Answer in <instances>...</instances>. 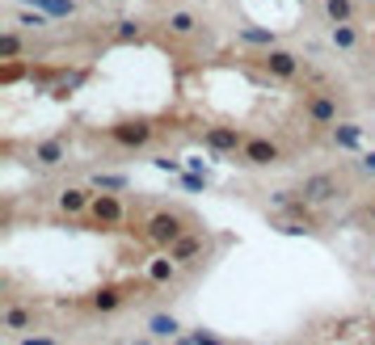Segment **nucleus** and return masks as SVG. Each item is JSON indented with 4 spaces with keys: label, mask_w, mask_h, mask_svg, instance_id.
<instances>
[{
    "label": "nucleus",
    "mask_w": 375,
    "mask_h": 345,
    "mask_svg": "<svg viewBox=\"0 0 375 345\" xmlns=\"http://www.w3.org/2000/svg\"><path fill=\"white\" fill-rule=\"evenodd\" d=\"M165 253H169L182 270H190V266H198V261L207 257V232H186V236H182L173 249H165Z\"/></svg>",
    "instance_id": "9"
},
{
    "label": "nucleus",
    "mask_w": 375,
    "mask_h": 345,
    "mask_svg": "<svg viewBox=\"0 0 375 345\" xmlns=\"http://www.w3.org/2000/svg\"><path fill=\"white\" fill-rule=\"evenodd\" d=\"M89 185H93L97 194H122V190H131V177H127V173H93Z\"/></svg>",
    "instance_id": "18"
},
{
    "label": "nucleus",
    "mask_w": 375,
    "mask_h": 345,
    "mask_svg": "<svg viewBox=\"0 0 375 345\" xmlns=\"http://www.w3.org/2000/svg\"><path fill=\"white\" fill-rule=\"evenodd\" d=\"M165 34L169 38H190V34H198V17L190 8H177V13L165 17Z\"/></svg>",
    "instance_id": "12"
},
{
    "label": "nucleus",
    "mask_w": 375,
    "mask_h": 345,
    "mask_svg": "<svg viewBox=\"0 0 375 345\" xmlns=\"http://www.w3.org/2000/svg\"><path fill=\"white\" fill-rule=\"evenodd\" d=\"M114 42H118V46H139V42H144V25H139L135 17L114 21Z\"/></svg>",
    "instance_id": "20"
},
{
    "label": "nucleus",
    "mask_w": 375,
    "mask_h": 345,
    "mask_svg": "<svg viewBox=\"0 0 375 345\" xmlns=\"http://www.w3.org/2000/svg\"><path fill=\"white\" fill-rule=\"evenodd\" d=\"M304 118L312 126H338L342 122V101L338 93H308L304 97Z\"/></svg>",
    "instance_id": "2"
},
{
    "label": "nucleus",
    "mask_w": 375,
    "mask_h": 345,
    "mask_svg": "<svg viewBox=\"0 0 375 345\" xmlns=\"http://www.w3.org/2000/svg\"><path fill=\"white\" fill-rule=\"evenodd\" d=\"M0 325H4L13 337H21V333H30V329H34V312H30V308H21V304H8V308H4V316H0Z\"/></svg>",
    "instance_id": "13"
},
{
    "label": "nucleus",
    "mask_w": 375,
    "mask_h": 345,
    "mask_svg": "<svg viewBox=\"0 0 375 345\" xmlns=\"http://www.w3.org/2000/svg\"><path fill=\"white\" fill-rule=\"evenodd\" d=\"M152 164H156V169H169V173H186V169H182V164H177V160H169V156H156V160H152Z\"/></svg>",
    "instance_id": "29"
},
{
    "label": "nucleus",
    "mask_w": 375,
    "mask_h": 345,
    "mask_svg": "<svg viewBox=\"0 0 375 345\" xmlns=\"http://www.w3.org/2000/svg\"><path fill=\"white\" fill-rule=\"evenodd\" d=\"M236 38H241L245 46H262V51L279 46V34H274V30H262V25H241V30H236Z\"/></svg>",
    "instance_id": "16"
},
{
    "label": "nucleus",
    "mask_w": 375,
    "mask_h": 345,
    "mask_svg": "<svg viewBox=\"0 0 375 345\" xmlns=\"http://www.w3.org/2000/svg\"><path fill=\"white\" fill-rule=\"evenodd\" d=\"M122 215H127V207H122L118 194H97L84 219H89L93 228H114V223H122Z\"/></svg>",
    "instance_id": "8"
},
{
    "label": "nucleus",
    "mask_w": 375,
    "mask_h": 345,
    "mask_svg": "<svg viewBox=\"0 0 375 345\" xmlns=\"http://www.w3.org/2000/svg\"><path fill=\"white\" fill-rule=\"evenodd\" d=\"M21 55V38H17V30H4L0 34V59H17Z\"/></svg>",
    "instance_id": "25"
},
{
    "label": "nucleus",
    "mask_w": 375,
    "mask_h": 345,
    "mask_svg": "<svg viewBox=\"0 0 375 345\" xmlns=\"http://www.w3.org/2000/svg\"><path fill=\"white\" fill-rule=\"evenodd\" d=\"M190 232V215L186 211H152L148 219H144V236H148V245H156V249H173L182 236Z\"/></svg>",
    "instance_id": "1"
},
{
    "label": "nucleus",
    "mask_w": 375,
    "mask_h": 345,
    "mask_svg": "<svg viewBox=\"0 0 375 345\" xmlns=\"http://www.w3.org/2000/svg\"><path fill=\"white\" fill-rule=\"evenodd\" d=\"M236 160H241L245 169H270V164H279V160H283V148H279L274 139L249 135V139H245V148L236 152Z\"/></svg>",
    "instance_id": "3"
},
{
    "label": "nucleus",
    "mask_w": 375,
    "mask_h": 345,
    "mask_svg": "<svg viewBox=\"0 0 375 345\" xmlns=\"http://www.w3.org/2000/svg\"><path fill=\"white\" fill-rule=\"evenodd\" d=\"M182 345H224V341H220V337H211V333H190Z\"/></svg>",
    "instance_id": "27"
},
{
    "label": "nucleus",
    "mask_w": 375,
    "mask_h": 345,
    "mask_svg": "<svg viewBox=\"0 0 375 345\" xmlns=\"http://www.w3.org/2000/svg\"><path fill=\"white\" fill-rule=\"evenodd\" d=\"M131 345H152V341H148V337H139V341H131Z\"/></svg>",
    "instance_id": "30"
},
{
    "label": "nucleus",
    "mask_w": 375,
    "mask_h": 345,
    "mask_svg": "<svg viewBox=\"0 0 375 345\" xmlns=\"http://www.w3.org/2000/svg\"><path fill=\"white\" fill-rule=\"evenodd\" d=\"M13 21L25 25V30H46V25H51V13H42V8H34V4H21V8H13Z\"/></svg>",
    "instance_id": "22"
},
{
    "label": "nucleus",
    "mask_w": 375,
    "mask_h": 345,
    "mask_svg": "<svg viewBox=\"0 0 375 345\" xmlns=\"http://www.w3.org/2000/svg\"><path fill=\"white\" fill-rule=\"evenodd\" d=\"M329 42H333L338 51H355V46H359V25H355V21H338V25H329Z\"/></svg>",
    "instance_id": "21"
},
{
    "label": "nucleus",
    "mask_w": 375,
    "mask_h": 345,
    "mask_svg": "<svg viewBox=\"0 0 375 345\" xmlns=\"http://www.w3.org/2000/svg\"><path fill=\"white\" fill-rule=\"evenodd\" d=\"M321 13L329 17V25H338V21H355V0H321Z\"/></svg>",
    "instance_id": "23"
},
{
    "label": "nucleus",
    "mask_w": 375,
    "mask_h": 345,
    "mask_svg": "<svg viewBox=\"0 0 375 345\" xmlns=\"http://www.w3.org/2000/svg\"><path fill=\"white\" fill-rule=\"evenodd\" d=\"M177 274H182V266L165 253V257H152L148 261V278L156 282V287H165V282H177Z\"/></svg>",
    "instance_id": "15"
},
{
    "label": "nucleus",
    "mask_w": 375,
    "mask_h": 345,
    "mask_svg": "<svg viewBox=\"0 0 375 345\" xmlns=\"http://www.w3.org/2000/svg\"><path fill=\"white\" fill-rule=\"evenodd\" d=\"M93 198H97V190H93V185H68V190H59L55 207H59V215H89Z\"/></svg>",
    "instance_id": "11"
},
{
    "label": "nucleus",
    "mask_w": 375,
    "mask_h": 345,
    "mask_svg": "<svg viewBox=\"0 0 375 345\" xmlns=\"http://www.w3.org/2000/svg\"><path fill=\"white\" fill-rule=\"evenodd\" d=\"M17 345H59V341H55V337H46V333H21Z\"/></svg>",
    "instance_id": "26"
},
{
    "label": "nucleus",
    "mask_w": 375,
    "mask_h": 345,
    "mask_svg": "<svg viewBox=\"0 0 375 345\" xmlns=\"http://www.w3.org/2000/svg\"><path fill=\"white\" fill-rule=\"evenodd\" d=\"M329 139H333V148L350 152V148H359V143H363V126H359V122H338V126L329 131Z\"/></svg>",
    "instance_id": "17"
},
{
    "label": "nucleus",
    "mask_w": 375,
    "mask_h": 345,
    "mask_svg": "<svg viewBox=\"0 0 375 345\" xmlns=\"http://www.w3.org/2000/svg\"><path fill=\"white\" fill-rule=\"evenodd\" d=\"M262 67H266L274 80H295V76H300V55H291V51H283V46H270V51H262Z\"/></svg>",
    "instance_id": "10"
},
{
    "label": "nucleus",
    "mask_w": 375,
    "mask_h": 345,
    "mask_svg": "<svg viewBox=\"0 0 375 345\" xmlns=\"http://www.w3.org/2000/svg\"><path fill=\"white\" fill-rule=\"evenodd\" d=\"M68 160V139H38L34 148H30V164L34 169H42V173H51V169H59Z\"/></svg>",
    "instance_id": "7"
},
{
    "label": "nucleus",
    "mask_w": 375,
    "mask_h": 345,
    "mask_svg": "<svg viewBox=\"0 0 375 345\" xmlns=\"http://www.w3.org/2000/svg\"><path fill=\"white\" fill-rule=\"evenodd\" d=\"M148 337H156V341H173V337H182V320L169 316V312H156V316L148 320Z\"/></svg>",
    "instance_id": "14"
},
{
    "label": "nucleus",
    "mask_w": 375,
    "mask_h": 345,
    "mask_svg": "<svg viewBox=\"0 0 375 345\" xmlns=\"http://www.w3.org/2000/svg\"><path fill=\"white\" fill-rule=\"evenodd\" d=\"M300 194L312 202V207H325V202H333L338 194H342V177L338 173H308L304 181H300Z\"/></svg>",
    "instance_id": "4"
},
{
    "label": "nucleus",
    "mask_w": 375,
    "mask_h": 345,
    "mask_svg": "<svg viewBox=\"0 0 375 345\" xmlns=\"http://www.w3.org/2000/svg\"><path fill=\"white\" fill-rule=\"evenodd\" d=\"M359 173L375 177V152H363V156H359Z\"/></svg>",
    "instance_id": "28"
},
{
    "label": "nucleus",
    "mask_w": 375,
    "mask_h": 345,
    "mask_svg": "<svg viewBox=\"0 0 375 345\" xmlns=\"http://www.w3.org/2000/svg\"><path fill=\"white\" fill-rule=\"evenodd\" d=\"M25 4L51 13V17H72V13H76V0H25Z\"/></svg>",
    "instance_id": "24"
},
{
    "label": "nucleus",
    "mask_w": 375,
    "mask_h": 345,
    "mask_svg": "<svg viewBox=\"0 0 375 345\" xmlns=\"http://www.w3.org/2000/svg\"><path fill=\"white\" fill-rule=\"evenodd\" d=\"M122 304H127V291H122V287H101V291L89 299L93 312H118Z\"/></svg>",
    "instance_id": "19"
},
{
    "label": "nucleus",
    "mask_w": 375,
    "mask_h": 345,
    "mask_svg": "<svg viewBox=\"0 0 375 345\" xmlns=\"http://www.w3.org/2000/svg\"><path fill=\"white\" fill-rule=\"evenodd\" d=\"M198 139H203V148H207V152H215V156H236V152L245 148V139H249V135H245L241 126H207Z\"/></svg>",
    "instance_id": "5"
},
{
    "label": "nucleus",
    "mask_w": 375,
    "mask_h": 345,
    "mask_svg": "<svg viewBox=\"0 0 375 345\" xmlns=\"http://www.w3.org/2000/svg\"><path fill=\"white\" fill-rule=\"evenodd\" d=\"M106 135H110L118 148H148V143L156 139V126L144 122V118H135V122H114V126H106Z\"/></svg>",
    "instance_id": "6"
}]
</instances>
